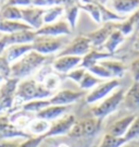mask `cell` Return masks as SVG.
I'll return each mask as SVG.
<instances>
[{
    "label": "cell",
    "instance_id": "28",
    "mask_svg": "<svg viewBox=\"0 0 139 147\" xmlns=\"http://www.w3.org/2000/svg\"><path fill=\"white\" fill-rule=\"evenodd\" d=\"M49 105H51L49 99H36V100H31V101L24 102L22 105V109L27 111V112H31V113L36 116L38 112H40L42 109H45Z\"/></svg>",
    "mask_w": 139,
    "mask_h": 147
},
{
    "label": "cell",
    "instance_id": "37",
    "mask_svg": "<svg viewBox=\"0 0 139 147\" xmlns=\"http://www.w3.org/2000/svg\"><path fill=\"white\" fill-rule=\"evenodd\" d=\"M87 71H89V72L93 73L95 76H97V78H99V79H101V80L113 79L112 75H111V73H110L108 70L104 68L100 62L97 63V64H95V65H93V67H90L89 69H87Z\"/></svg>",
    "mask_w": 139,
    "mask_h": 147
},
{
    "label": "cell",
    "instance_id": "52",
    "mask_svg": "<svg viewBox=\"0 0 139 147\" xmlns=\"http://www.w3.org/2000/svg\"><path fill=\"white\" fill-rule=\"evenodd\" d=\"M58 147H70L68 145H66V144H61V145H59Z\"/></svg>",
    "mask_w": 139,
    "mask_h": 147
},
{
    "label": "cell",
    "instance_id": "20",
    "mask_svg": "<svg viewBox=\"0 0 139 147\" xmlns=\"http://www.w3.org/2000/svg\"><path fill=\"white\" fill-rule=\"evenodd\" d=\"M37 34L34 30H24L12 34H5L8 46L16 44H32L36 38Z\"/></svg>",
    "mask_w": 139,
    "mask_h": 147
},
{
    "label": "cell",
    "instance_id": "15",
    "mask_svg": "<svg viewBox=\"0 0 139 147\" xmlns=\"http://www.w3.org/2000/svg\"><path fill=\"white\" fill-rule=\"evenodd\" d=\"M125 108L132 115H139V82H134L128 90L124 94L123 102Z\"/></svg>",
    "mask_w": 139,
    "mask_h": 147
},
{
    "label": "cell",
    "instance_id": "9",
    "mask_svg": "<svg viewBox=\"0 0 139 147\" xmlns=\"http://www.w3.org/2000/svg\"><path fill=\"white\" fill-rule=\"evenodd\" d=\"M21 13H22V22H24L26 25H28L35 32L44 25L42 16L45 13V9L37 7H26V8H21Z\"/></svg>",
    "mask_w": 139,
    "mask_h": 147
},
{
    "label": "cell",
    "instance_id": "5",
    "mask_svg": "<svg viewBox=\"0 0 139 147\" xmlns=\"http://www.w3.org/2000/svg\"><path fill=\"white\" fill-rule=\"evenodd\" d=\"M101 127V120L97 118H87L81 121H76L70 133L67 134L72 138H82L86 136H93Z\"/></svg>",
    "mask_w": 139,
    "mask_h": 147
},
{
    "label": "cell",
    "instance_id": "35",
    "mask_svg": "<svg viewBox=\"0 0 139 147\" xmlns=\"http://www.w3.org/2000/svg\"><path fill=\"white\" fill-rule=\"evenodd\" d=\"M126 142H132V141H137L139 138V115L135 116L134 120L129 126L128 131L126 135L124 136Z\"/></svg>",
    "mask_w": 139,
    "mask_h": 147
},
{
    "label": "cell",
    "instance_id": "23",
    "mask_svg": "<svg viewBox=\"0 0 139 147\" xmlns=\"http://www.w3.org/2000/svg\"><path fill=\"white\" fill-rule=\"evenodd\" d=\"M9 118H10V122L13 125H15L16 127H19L21 130L26 131L27 125L30 124V122L34 118H36V116L31 113V112H27V111L21 109L19 111H15L12 115H9Z\"/></svg>",
    "mask_w": 139,
    "mask_h": 147
},
{
    "label": "cell",
    "instance_id": "29",
    "mask_svg": "<svg viewBox=\"0 0 139 147\" xmlns=\"http://www.w3.org/2000/svg\"><path fill=\"white\" fill-rule=\"evenodd\" d=\"M64 8L62 5H53L50 9L45 10L44 16H42V21L44 24H51L58 20V18L63 14Z\"/></svg>",
    "mask_w": 139,
    "mask_h": 147
},
{
    "label": "cell",
    "instance_id": "49",
    "mask_svg": "<svg viewBox=\"0 0 139 147\" xmlns=\"http://www.w3.org/2000/svg\"><path fill=\"white\" fill-rule=\"evenodd\" d=\"M109 0H79L81 3H97V5H104Z\"/></svg>",
    "mask_w": 139,
    "mask_h": 147
},
{
    "label": "cell",
    "instance_id": "8",
    "mask_svg": "<svg viewBox=\"0 0 139 147\" xmlns=\"http://www.w3.org/2000/svg\"><path fill=\"white\" fill-rule=\"evenodd\" d=\"M91 42L87 36H77L71 42L65 45V47L59 53L58 56H75L83 58L91 50Z\"/></svg>",
    "mask_w": 139,
    "mask_h": 147
},
{
    "label": "cell",
    "instance_id": "1",
    "mask_svg": "<svg viewBox=\"0 0 139 147\" xmlns=\"http://www.w3.org/2000/svg\"><path fill=\"white\" fill-rule=\"evenodd\" d=\"M48 56H44L36 53L35 50H31L30 53H27L22 58L11 64L10 78L19 81L25 80L26 78L31 76L33 73L38 71L44 64H46Z\"/></svg>",
    "mask_w": 139,
    "mask_h": 147
},
{
    "label": "cell",
    "instance_id": "38",
    "mask_svg": "<svg viewBox=\"0 0 139 147\" xmlns=\"http://www.w3.org/2000/svg\"><path fill=\"white\" fill-rule=\"evenodd\" d=\"M86 71H87V70H86L85 68L77 67L76 69L72 70L71 72H68V73L66 74V78H68V79L72 80V81H74L75 83L79 84V82H81L82 79L84 78V75H85V73H86Z\"/></svg>",
    "mask_w": 139,
    "mask_h": 147
},
{
    "label": "cell",
    "instance_id": "40",
    "mask_svg": "<svg viewBox=\"0 0 139 147\" xmlns=\"http://www.w3.org/2000/svg\"><path fill=\"white\" fill-rule=\"evenodd\" d=\"M45 138V136H31L21 143L20 147H38Z\"/></svg>",
    "mask_w": 139,
    "mask_h": 147
},
{
    "label": "cell",
    "instance_id": "45",
    "mask_svg": "<svg viewBox=\"0 0 139 147\" xmlns=\"http://www.w3.org/2000/svg\"><path fill=\"white\" fill-rule=\"evenodd\" d=\"M128 20L132 23H133V25H134V28H135V33H139V9L137 11H135L134 13L132 14V16L128 18Z\"/></svg>",
    "mask_w": 139,
    "mask_h": 147
},
{
    "label": "cell",
    "instance_id": "4",
    "mask_svg": "<svg viewBox=\"0 0 139 147\" xmlns=\"http://www.w3.org/2000/svg\"><path fill=\"white\" fill-rule=\"evenodd\" d=\"M33 50H35L36 53L48 56L62 50L65 47L64 39L61 37H51V36H41L37 35L36 38L34 39V42H32Z\"/></svg>",
    "mask_w": 139,
    "mask_h": 147
},
{
    "label": "cell",
    "instance_id": "33",
    "mask_svg": "<svg viewBox=\"0 0 139 147\" xmlns=\"http://www.w3.org/2000/svg\"><path fill=\"white\" fill-rule=\"evenodd\" d=\"M41 84L44 85L48 90L54 93V92L59 88L60 84H61V78H60V75L58 73H56V71H54V72H52L51 74H49L46 79L42 81Z\"/></svg>",
    "mask_w": 139,
    "mask_h": 147
},
{
    "label": "cell",
    "instance_id": "10",
    "mask_svg": "<svg viewBox=\"0 0 139 147\" xmlns=\"http://www.w3.org/2000/svg\"><path fill=\"white\" fill-rule=\"evenodd\" d=\"M75 122H76V120H75V117L73 115H65L60 119L53 121V122H51L49 131L47 132L46 138L47 137L67 135Z\"/></svg>",
    "mask_w": 139,
    "mask_h": 147
},
{
    "label": "cell",
    "instance_id": "22",
    "mask_svg": "<svg viewBox=\"0 0 139 147\" xmlns=\"http://www.w3.org/2000/svg\"><path fill=\"white\" fill-rule=\"evenodd\" d=\"M111 57H112V55L107 53V51H99V50H96V49H91L87 55H85L83 57L82 63H81L79 67L85 68L87 70L90 67H93L95 64L99 63L100 61L111 58Z\"/></svg>",
    "mask_w": 139,
    "mask_h": 147
},
{
    "label": "cell",
    "instance_id": "14",
    "mask_svg": "<svg viewBox=\"0 0 139 147\" xmlns=\"http://www.w3.org/2000/svg\"><path fill=\"white\" fill-rule=\"evenodd\" d=\"M114 30H116V23L109 22V23H104L102 27H100L97 31L89 33L86 36L91 42V46L99 48L104 45V42H107V39Z\"/></svg>",
    "mask_w": 139,
    "mask_h": 147
},
{
    "label": "cell",
    "instance_id": "32",
    "mask_svg": "<svg viewBox=\"0 0 139 147\" xmlns=\"http://www.w3.org/2000/svg\"><path fill=\"white\" fill-rule=\"evenodd\" d=\"M79 9L86 11L96 23H102L99 5L97 3H81L79 2Z\"/></svg>",
    "mask_w": 139,
    "mask_h": 147
},
{
    "label": "cell",
    "instance_id": "51",
    "mask_svg": "<svg viewBox=\"0 0 139 147\" xmlns=\"http://www.w3.org/2000/svg\"><path fill=\"white\" fill-rule=\"evenodd\" d=\"M134 48L136 50H138L139 51V33L137 34V36H136V40H135V44H134Z\"/></svg>",
    "mask_w": 139,
    "mask_h": 147
},
{
    "label": "cell",
    "instance_id": "21",
    "mask_svg": "<svg viewBox=\"0 0 139 147\" xmlns=\"http://www.w3.org/2000/svg\"><path fill=\"white\" fill-rule=\"evenodd\" d=\"M51 125V122L40 118H34L33 120L30 122V124L26 127L27 133L31 136H45L46 137L47 132L49 131Z\"/></svg>",
    "mask_w": 139,
    "mask_h": 147
},
{
    "label": "cell",
    "instance_id": "19",
    "mask_svg": "<svg viewBox=\"0 0 139 147\" xmlns=\"http://www.w3.org/2000/svg\"><path fill=\"white\" fill-rule=\"evenodd\" d=\"M70 106H58V105H49L45 109H42L40 112H38L36 115L37 118H40L44 120H47L49 122L58 120L65 116V113L68 110Z\"/></svg>",
    "mask_w": 139,
    "mask_h": 147
},
{
    "label": "cell",
    "instance_id": "30",
    "mask_svg": "<svg viewBox=\"0 0 139 147\" xmlns=\"http://www.w3.org/2000/svg\"><path fill=\"white\" fill-rule=\"evenodd\" d=\"M101 82H103L101 79H99L97 76H95L93 73H90L89 71H86V73L84 75L82 81L79 82V87L83 90H88V89L95 88L97 85H99Z\"/></svg>",
    "mask_w": 139,
    "mask_h": 147
},
{
    "label": "cell",
    "instance_id": "16",
    "mask_svg": "<svg viewBox=\"0 0 139 147\" xmlns=\"http://www.w3.org/2000/svg\"><path fill=\"white\" fill-rule=\"evenodd\" d=\"M33 50V46L32 44H16V45H10L5 48V53H3V57L7 59V61L12 64L15 62L16 60L22 58L24 55L30 53Z\"/></svg>",
    "mask_w": 139,
    "mask_h": 147
},
{
    "label": "cell",
    "instance_id": "7",
    "mask_svg": "<svg viewBox=\"0 0 139 147\" xmlns=\"http://www.w3.org/2000/svg\"><path fill=\"white\" fill-rule=\"evenodd\" d=\"M19 80L8 79L0 86V115L10 110L15 102V92Z\"/></svg>",
    "mask_w": 139,
    "mask_h": 147
},
{
    "label": "cell",
    "instance_id": "27",
    "mask_svg": "<svg viewBox=\"0 0 139 147\" xmlns=\"http://www.w3.org/2000/svg\"><path fill=\"white\" fill-rule=\"evenodd\" d=\"M0 16L10 21H22L21 8L14 5H1L0 7Z\"/></svg>",
    "mask_w": 139,
    "mask_h": 147
},
{
    "label": "cell",
    "instance_id": "24",
    "mask_svg": "<svg viewBox=\"0 0 139 147\" xmlns=\"http://www.w3.org/2000/svg\"><path fill=\"white\" fill-rule=\"evenodd\" d=\"M24 30H32L28 25H26L24 22L22 21H10L5 20L0 16V33L1 34H12L19 31H24Z\"/></svg>",
    "mask_w": 139,
    "mask_h": 147
},
{
    "label": "cell",
    "instance_id": "42",
    "mask_svg": "<svg viewBox=\"0 0 139 147\" xmlns=\"http://www.w3.org/2000/svg\"><path fill=\"white\" fill-rule=\"evenodd\" d=\"M24 140L13 138V140H0V147H20Z\"/></svg>",
    "mask_w": 139,
    "mask_h": 147
},
{
    "label": "cell",
    "instance_id": "6",
    "mask_svg": "<svg viewBox=\"0 0 139 147\" xmlns=\"http://www.w3.org/2000/svg\"><path fill=\"white\" fill-rule=\"evenodd\" d=\"M120 85L121 83L119 79H111L105 82H101L86 95V102L89 105L100 102L101 100L107 98L109 95L112 94L115 89L119 88Z\"/></svg>",
    "mask_w": 139,
    "mask_h": 147
},
{
    "label": "cell",
    "instance_id": "31",
    "mask_svg": "<svg viewBox=\"0 0 139 147\" xmlns=\"http://www.w3.org/2000/svg\"><path fill=\"white\" fill-rule=\"evenodd\" d=\"M127 142L125 141L124 137H116L109 133H105L98 147H122Z\"/></svg>",
    "mask_w": 139,
    "mask_h": 147
},
{
    "label": "cell",
    "instance_id": "18",
    "mask_svg": "<svg viewBox=\"0 0 139 147\" xmlns=\"http://www.w3.org/2000/svg\"><path fill=\"white\" fill-rule=\"evenodd\" d=\"M135 115H128V116H125L119 119V120H116L113 124L109 126L107 133L116 137H124L128 131L129 126L132 124Z\"/></svg>",
    "mask_w": 139,
    "mask_h": 147
},
{
    "label": "cell",
    "instance_id": "53",
    "mask_svg": "<svg viewBox=\"0 0 139 147\" xmlns=\"http://www.w3.org/2000/svg\"><path fill=\"white\" fill-rule=\"evenodd\" d=\"M5 1H7V0H0V5H1V3H2V5H3V3H5Z\"/></svg>",
    "mask_w": 139,
    "mask_h": 147
},
{
    "label": "cell",
    "instance_id": "34",
    "mask_svg": "<svg viewBox=\"0 0 139 147\" xmlns=\"http://www.w3.org/2000/svg\"><path fill=\"white\" fill-rule=\"evenodd\" d=\"M99 9H100V13H101V21L103 23H109V22H113V21H123L126 20L125 16H119L116 14L113 11L109 10L108 8H105L104 5H99Z\"/></svg>",
    "mask_w": 139,
    "mask_h": 147
},
{
    "label": "cell",
    "instance_id": "47",
    "mask_svg": "<svg viewBox=\"0 0 139 147\" xmlns=\"http://www.w3.org/2000/svg\"><path fill=\"white\" fill-rule=\"evenodd\" d=\"M11 124L9 115H0V132H2L5 127Z\"/></svg>",
    "mask_w": 139,
    "mask_h": 147
},
{
    "label": "cell",
    "instance_id": "17",
    "mask_svg": "<svg viewBox=\"0 0 139 147\" xmlns=\"http://www.w3.org/2000/svg\"><path fill=\"white\" fill-rule=\"evenodd\" d=\"M110 7L119 16L133 14L139 9V0H110Z\"/></svg>",
    "mask_w": 139,
    "mask_h": 147
},
{
    "label": "cell",
    "instance_id": "43",
    "mask_svg": "<svg viewBox=\"0 0 139 147\" xmlns=\"http://www.w3.org/2000/svg\"><path fill=\"white\" fill-rule=\"evenodd\" d=\"M130 73L134 82H139V58L135 59L130 64Z\"/></svg>",
    "mask_w": 139,
    "mask_h": 147
},
{
    "label": "cell",
    "instance_id": "13",
    "mask_svg": "<svg viewBox=\"0 0 139 147\" xmlns=\"http://www.w3.org/2000/svg\"><path fill=\"white\" fill-rule=\"evenodd\" d=\"M85 95L84 92H76L72 89H62L58 93H54L49 101L51 105L58 106H70L79 100Z\"/></svg>",
    "mask_w": 139,
    "mask_h": 147
},
{
    "label": "cell",
    "instance_id": "48",
    "mask_svg": "<svg viewBox=\"0 0 139 147\" xmlns=\"http://www.w3.org/2000/svg\"><path fill=\"white\" fill-rule=\"evenodd\" d=\"M8 47V42H7V38H5V35L0 38V57L3 55L5 48Z\"/></svg>",
    "mask_w": 139,
    "mask_h": 147
},
{
    "label": "cell",
    "instance_id": "11",
    "mask_svg": "<svg viewBox=\"0 0 139 147\" xmlns=\"http://www.w3.org/2000/svg\"><path fill=\"white\" fill-rule=\"evenodd\" d=\"M37 35L51 37H62L72 34V28L66 21H58L51 24H44L36 31Z\"/></svg>",
    "mask_w": 139,
    "mask_h": 147
},
{
    "label": "cell",
    "instance_id": "50",
    "mask_svg": "<svg viewBox=\"0 0 139 147\" xmlns=\"http://www.w3.org/2000/svg\"><path fill=\"white\" fill-rule=\"evenodd\" d=\"M122 147H139L138 141H132V142H127L124 146Z\"/></svg>",
    "mask_w": 139,
    "mask_h": 147
},
{
    "label": "cell",
    "instance_id": "26",
    "mask_svg": "<svg viewBox=\"0 0 139 147\" xmlns=\"http://www.w3.org/2000/svg\"><path fill=\"white\" fill-rule=\"evenodd\" d=\"M100 63L102 64L104 68L108 70L109 72L111 73L113 79H120L124 75L125 72V65L120 61H115V60H102L100 61Z\"/></svg>",
    "mask_w": 139,
    "mask_h": 147
},
{
    "label": "cell",
    "instance_id": "12",
    "mask_svg": "<svg viewBox=\"0 0 139 147\" xmlns=\"http://www.w3.org/2000/svg\"><path fill=\"white\" fill-rule=\"evenodd\" d=\"M82 59V57H75V56H58L52 61L51 65L57 73L66 75L68 72L81 65Z\"/></svg>",
    "mask_w": 139,
    "mask_h": 147
},
{
    "label": "cell",
    "instance_id": "44",
    "mask_svg": "<svg viewBox=\"0 0 139 147\" xmlns=\"http://www.w3.org/2000/svg\"><path fill=\"white\" fill-rule=\"evenodd\" d=\"M33 5L37 8H46L56 5V0H33Z\"/></svg>",
    "mask_w": 139,
    "mask_h": 147
},
{
    "label": "cell",
    "instance_id": "46",
    "mask_svg": "<svg viewBox=\"0 0 139 147\" xmlns=\"http://www.w3.org/2000/svg\"><path fill=\"white\" fill-rule=\"evenodd\" d=\"M78 3H79V0H56V5H62L64 9Z\"/></svg>",
    "mask_w": 139,
    "mask_h": 147
},
{
    "label": "cell",
    "instance_id": "41",
    "mask_svg": "<svg viewBox=\"0 0 139 147\" xmlns=\"http://www.w3.org/2000/svg\"><path fill=\"white\" fill-rule=\"evenodd\" d=\"M3 5H14V7H31L33 5V0H7Z\"/></svg>",
    "mask_w": 139,
    "mask_h": 147
},
{
    "label": "cell",
    "instance_id": "25",
    "mask_svg": "<svg viewBox=\"0 0 139 147\" xmlns=\"http://www.w3.org/2000/svg\"><path fill=\"white\" fill-rule=\"evenodd\" d=\"M125 40V36L119 31V30H114L111 35L109 36V38L107 39V42H104L103 48L105 49V51L111 55H113L115 53V50L119 48V46L122 42Z\"/></svg>",
    "mask_w": 139,
    "mask_h": 147
},
{
    "label": "cell",
    "instance_id": "2",
    "mask_svg": "<svg viewBox=\"0 0 139 147\" xmlns=\"http://www.w3.org/2000/svg\"><path fill=\"white\" fill-rule=\"evenodd\" d=\"M52 93L44 86L41 83H38L35 80H22L19 82L15 92V100L21 102H27L36 99H49L51 98Z\"/></svg>",
    "mask_w": 139,
    "mask_h": 147
},
{
    "label": "cell",
    "instance_id": "39",
    "mask_svg": "<svg viewBox=\"0 0 139 147\" xmlns=\"http://www.w3.org/2000/svg\"><path fill=\"white\" fill-rule=\"evenodd\" d=\"M10 65L11 64L7 61V59L3 56L0 57V76L3 78L5 80L10 79V74H11Z\"/></svg>",
    "mask_w": 139,
    "mask_h": 147
},
{
    "label": "cell",
    "instance_id": "3",
    "mask_svg": "<svg viewBox=\"0 0 139 147\" xmlns=\"http://www.w3.org/2000/svg\"><path fill=\"white\" fill-rule=\"evenodd\" d=\"M124 94H125V90L123 88L114 90L113 93L111 95H109L107 98L101 100L98 105L91 108L93 117L102 120L103 118H105L109 115H111L123 102Z\"/></svg>",
    "mask_w": 139,
    "mask_h": 147
},
{
    "label": "cell",
    "instance_id": "36",
    "mask_svg": "<svg viewBox=\"0 0 139 147\" xmlns=\"http://www.w3.org/2000/svg\"><path fill=\"white\" fill-rule=\"evenodd\" d=\"M64 11H65L66 22L68 23V25L71 26V28L74 30L75 26H76V22H77L78 12H79V3L72 5V7H68L66 9H64Z\"/></svg>",
    "mask_w": 139,
    "mask_h": 147
},
{
    "label": "cell",
    "instance_id": "54",
    "mask_svg": "<svg viewBox=\"0 0 139 147\" xmlns=\"http://www.w3.org/2000/svg\"><path fill=\"white\" fill-rule=\"evenodd\" d=\"M2 36H3V34H1V33H0V38H1Z\"/></svg>",
    "mask_w": 139,
    "mask_h": 147
}]
</instances>
